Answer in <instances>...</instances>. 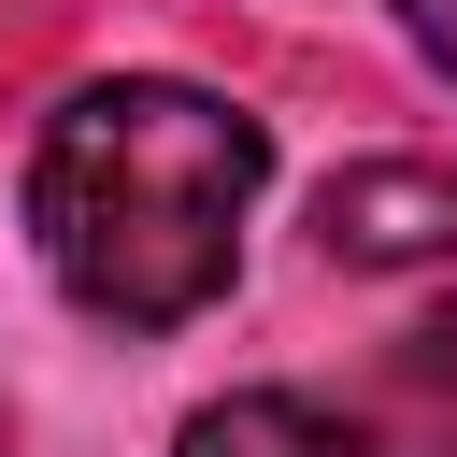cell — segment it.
<instances>
[{
  "mask_svg": "<svg viewBox=\"0 0 457 457\" xmlns=\"http://www.w3.org/2000/svg\"><path fill=\"white\" fill-rule=\"evenodd\" d=\"M271 186V143L257 114H228L214 86H171V71H114V86H71L43 114V157H29V228H43V271L114 314V328H186L228 271H243V214Z\"/></svg>",
  "mask_w": 457,
  "mask_h": 457,
  "instance_id": "6da1fadb",
  "label": "cell"
},
{
  "mask_svg": "<svg viewBox=\"0 0 457 457\" xmlns=\"http://www.w3.org/2000/svg\"><path fill=\"white\" fill-rule=\"evenodd\" d=\"M314 243H328L343 271H414V257H457V157H357V171H328Z\"/></svg>",
  "mask_w": 457,
  "mask_h": 457,
  "instance_id": "7a4b0ae2",
  "label": "cell"
},
{
  "mask_svg": "<svg viewBox=\"0 0 457 457\" xmlns=\"http://www.w3.org/2000/svg\"><path fill=\"white\" fill-rule=\"evenodd\" d=\"M171 457H386V443H371L357 414L300 400V386H243V400H200Z\"/></svg>",
  "mask_w": 457,
  "mask_h": 457,
  "instance_id": "3957f363",
  "label": "cell"
},
{
  "mask_svg": "<svg viewBox=\"0 0 457 457\" xmlns=\"http://www.w3.org/2000/svg\"><path fill=\"white\" fill-rule=\"evenodd\" d=\"M400 386H414V400H443V414H457V314H428V328H414V343H400Z\"/></svg>",
  "mask_w": 457,
  "mask_h": 457,
  "instance_id": "277c9868",
  "label": "cell"
},
{
  "mask_svg": "<svg viewBox=\"0 0 457 457\" xmlns=\"http://www.w3.org/2000/svg\"><path fill=\"white\" fill-rule=\"evenodd\" d=\"M400 29H414V43L443 57V71H457V0H400Z\"/></svg>",
  "mask_w": 457,
  "mask_h": 457,
  "instance_id": "5b68a950",
  "label": "cell"
}]
</instances>
